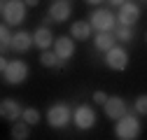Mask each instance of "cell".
<instances>
[{"mask_svg": "<svg viewBox=\"0 0 147 140\" xmlns=\"http://www.w3.org/2000/svg\"><path fill=\"white\" fill-rule=\"evenodd\" d=\"M115 35H117V40L128 42V40H133V28L131 26H117L115 28Z\"/></svg>", "mask_w": 147, "mask_h": 140, "instance_id": "cell-20", "label": "cell"}, {"mask_svg": "<svg viewBox=\"0 0 147 140\" xmlns=\"http://www.w3.org/2000/svg\"><path fill=\"white\" fill-rule=\"evenodd\" d=\"M33 35L28 30H19V33H14V38H12V49L14 51H19V54H24V51H28L33 47Z\"/></svg>", "mask_w": 147, "mask_h": 140, "instance_id": "cell-14", "label": "cell"}, {"mask_svg": "<svg viewBox=\"0 0 147 140\" xmlns=\"http://www.w3.org/2000/svg\"><path fill=\"white\" fill-rule=\"evenodd\" d=\"M138 19H140V7L136 3H131V0L124 3L119 7V12H117V24L119 26H133Z\"/></svg>", "mask_w": 147, "mask_h": 140, "instance_id": "cell-10", "label": "cell"}, {"mask_svg": "<svg viewBox=\"0 0 147 140\" xmlns=\"http://www.w3.org/2000/svg\"><path fill=\"white\" fill-rule=\"evenodd\" d=\"M40 63H42L45 68H56V70H63L68 61H61V59L56 56V51L51 49V51H42V54H40Z\"/></svg>", "mask_w": 147, "mask_h": 140, "instance_id": "cell-17", "label": "cell"}, {"mask_svg": "<svg viewBox=\"0 0 147 140\" xmlns=\"http://www.w3.org/2000/svg\"><path fill=\"white\" fill-rule=\"evenodd\" d=\"M12 38H14V33L9 30L7 24H3V26H0V49H3V54L7 49H12Z\"/></svg>", "mask_w": 147, "mask_h": 140, "instance_id": "cell-19", "label": "cell"}, {"mask_svg": "<svg viewBox=\"0 0 147 140\" xmlns=\"http://www.w3.org/2000/svg\"><path fill=\"white\" fill-rule=\"evenodd\" d=\"M94 103H96V105H105V103H107V94H105V91H96V94H94Z\"/></svg>", "mask_w": 147, "mask_h": 140, "instance_id": "cell-23", "label": "cell"}, {"mask_svg": "<svg viewBox=\"0 0 147 140\" xmlns=\"http://www.w3.org/2000/svg\"><path fill=\"white\" fill-rule=\"evenodd\" d=\"M28 133H30V126L26 124V121H14L12 126V140H28Z\"/></svg>", "mask_w": 147, "mask_h": 140, "instance_id": "cell-18", "label": "cell"}, {"mask_svg": "<svg viewBox=\"0 0 147 140\" xmlns=\"http://www.w3.org/2000/svg\"><path fill=\"white\" fill-rule=\"evenodd\" d=\"M133 110H136V114H145V117H147V94H142V96L136 98Z\"/></svg>", "mask_w": 147, "mask_h": 140, "instance_id": "cell-22", "label": "cell"}, {"mask_svg": "<svg viewBox=\"0 0 147 140\" xmlns=\"http://www.w3.org/2000/svg\"><path fill=\"white\" fill-rule=\"evenodd\" d=\"M70 14H72V3H68V0H54L49 5V12H47V16L51 21H56V24L68 21Z\"/></svg>", "mask_w": 147, "mask_h": 140, "instance_id": "cell-9", "label": "cell"}, {"mask_svg": "<svg viewBox=\"0 0 147 140\" xmlns=\"http://www.w3.org/2000/svg\"><path fill=\"white\" fill-rule=\"evenodd\" d=\"M33 42H35V47H38L40 51H47V49H51V47H54L56 38H54L51 28H47V26H40L38 30L33 33Z\"/></svg>", "mask_w": 147, "mask_h": 140, "instance_id": "cell-13", "label": "cell"}, {"mask_svg": "<svg viewBox=\"0 0 147 140\" xmlns=\"http://www.w3.org/2000/svg\"><path fill=\"white\" fill-rule=\"evenodd\" d=\"M86 3H89V5H100L103 0H86Z\"/></svg>", "mask_w": 147, "mask_h": 140, "instance_id": "cell-26", "label": "cell"}, {"mask_svg": "<svg viewBox=\"0 0 147 140\" xmlns=\"http://www.w3.org/2000/svg\"><path fill=\"white\" fill-rule=\"evenodd\" d=\"M0 68H3V79L7 84H24L28 77V63L16 59V61H7L5 56L0 59Z\"/></svg>", "mask_w": 147, "mask_h": 140, "instance_id": "cell-1", "label": "cell"}, {"mask_svg": "<svg viewBox=\"0 0 147 140\" xmlns=\"http://www.w3.org/2000/svg\"><path fill=\"white\" fill-rule=\"evenodd\" d=\"M107 3L112 5V7H117V9H119V7L124 5V3H128V0H107Z\"/></svg>", "mask_w": 147, "mask_h": 140, "instance_id": "cell-24", "label": "cell"}, {"mask_svg": "<svg viewBox=\"0 0 147 140\" xmlns=\"http://www.w3.org/2000/svg\"><path fill=\"white\" fill-rule=\"evenodd\" d=\"M24 3H26L28 7H35V5H38V3H40V0H24Z\"/></svg>", "mask_w": 147, "mask_h": 140, "instance_id": "cell-25", "label": "cell"}, {"mask_svg": "<svg viewBox=\"0 0 147 140\" xmlns=\"http://www.w3.org/2000/svg\"><path fill=\"white\" fill-rule=\"evenodd\" d=\"M115 42H117V35L115 33H96V38H94V47L98 51H105V54L112 47H117Z\"/></svg>", "mask_w": 147, "mask_h": 140, "instance_id": "cell-16", "label": "cell"}, {"mask_svg": "<svg viewBox=\"0 0 147 140\" xmlns=\"http://www.w3.org/2000/svg\"><path fill=\"white\" fill-rule=\"evenodd\" d=\"M21 119L26 121L28 126H35V124L40 121V112L35 110V108H26V110H24V117H21Z\"/></svg>", "mask_w": 147, "mask_h": 140, "instance_id": "cell-21", "label": "cell"}, {"mask_svg": "<svg viewBox=\"0 0 147 140\" xmlns=\"http://www.w3.org/2000/svg\"><path fill=\"white\" fill-rule=\"evenodd\" d=\"M94 33V26H91L89 21H75L70 26V38L72 40H89V35Z\"/></svg>", "mask_w": 147, "mask_h": 140, "instance_id": "cell-15", "label": "cell"}, {"mask_svg": "<svg viewBox=\"0 0 147 140\" xmlns=\"http://www.w3.org/2000/svg\"><path fill=\"white\" fill-rule=\"evenodd\" d=\"M26 7L28 5L24 3V0H3V9H0V14H3V24H7V26L24 24Z\"/></svg>", "mask_w": 147, "mask_h": 140, "instance_id": "cell-2", "label": "cell"}, {"mask_svg": "<svg viewBox=\"0 0 147 140\" xmlns=\"http://www.w3.org/2000/svg\"><path fill=\"white\" fill-rule=\"evenodd\" d=\"M72 121H75V126L80 131L94 129L96 126V112H94V108H89V105H77V108L72 110Z\"/></svg>", "mask_w": 147, "mask_h": 140, "instance_id": "cell-6", "label": "cell"}, {"mask_svg": "<svg viewBox=\"0 0 147 140\" xmlns=\"http://www.w3.org/2000/svg\"><path fill=\"white\" fill-rule=\"evenodd\" d=\"M115 135L119 140H136L140 135V119L133 112H126L115 126Z\"/></svg>", "mask_w": 147, "mask_h": 140, "instance_id": "cell-3", "label": "cell"}, {"mask_svg": "<svg viewBox=\"0 0 147 140\" xmlns=\"http://www.w3.org/2000/svg\"><path fill=\"white\" fill-rule=\"evenodd\" d=\"M0 114H3V119H7V121H14L16 119H21L24 117V110H21V105H19V100H14V98H5L3 103H0Z\"/></svg>", "mask_w": 147, "mask_h": 140, "instance_id": "cell-12", "label": "cell"}, {"mask_svg": "<svg viewBox=\"0 0 147 140\" xmlns=\"http://www.w3.org/2000/svg\"><path fill=\"white\" fill-rule=\"evenodd\" d=\"M89 24L94 26L96 33H115V26H117V14H112L110 9H96L91 14Z\"/></svg>", "mask_w": 147, "mask_h": 140, "instance_id": "cell-5", "label": "cell"}, {"mask_svg": "<svg viewBox=\"0 0 147 140\" xmlns=\"http://www.w3.org/2000/svg\"><path fill=\"white\" fill-rule=\"evenodd\" d=\"M51 49L56 51V56L61 61H70L72 54H75V40H72L70 35H61V38H56V42H54Z\"/></svg>", "mask_w": 147, "mask_h": 140, "instance_id": "cell-11", "label": "cell"}, {"mask_svg": "<svg viewBox=\"0 0 147 140\" xmlns=\"http://www.w3.org/2000/svg\"><path fill=\"white\" fill-rule=\"evenodd\" d=\"M72 119V110L68 103H54L51 108L47 110V121L51 129H65Z\"/></svg>", "mask_w": 147, "mask_h": 140, "instance_id": "cell-4", "label": "cell"}, {"mask_svg": "<svg viewBox=\"0 0 147 140\" xmlns=\"http://www.w3.org/2000/svg\"><path fill=\"white\" fill-rule=\"evenodd\" d=\"M103 110H105V117H107V119L119 121V119L128 112V105H126V100H124L121 96H110L107 103L103 105Z\"/></svg>", "mask_w": 147, "mask_h": 140, "instance_id": "cell-8", "label": "cell"}, {"mask_svg": "<svg viewBox=\"0 0 147 140\" xmlns=\"http://www.w3.org/2000/svg\"><path fill=\"white\" fill-rule=\"evenodd\" d=\"M105 65L110 70H117V73H121V70H126L128 65V51L121 49V47H112L105 54Z\"/></svg>", "mask_w": 147, "mask_h": 140, "instance_id": "cell-7", "label": "cell"}]
</instances>
